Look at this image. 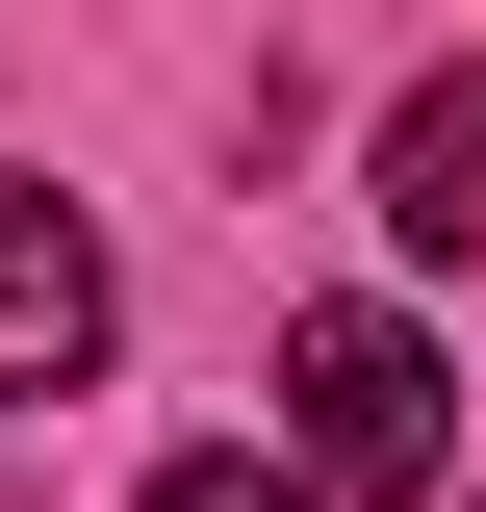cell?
Wrapping results in <instances>:
<instances>
[{
    "instance_id": "cell-1",
    "label": "cell",
    "mask_w": 486,
    "mask_h": 512,
    "mask_svg": "<svg viewBox=\"0 0 486 512\" xmlns=\"http://www.w3.org/2000/svg\"><path fill=\"white\" fill-rule=\"evenodd\" d=\"M282 384H307V487H359V512H461L435 359H410L384 308H307V333H282Z\"/></svg>"
},
{
    "instance_id": "cell-2",
    "label": "cell",
    "mask_w": 486,
    "mask_h": 512,
    "mask_svg": "<svg viewBox=\"0 0 486 512\" xmlns=\"http://www.w3.org/2000/svg\"><path fill=\"white\" fill-rule=\"evenodd\" d=\"M52 384H103V231L0 180V410H52Z\"/></svg>"
},
{
    "instance_id": "cell-3",
    "label": "cell",
    "mask_w": 486,
    "mask_h": 512,
    "mask_svg": "<svg viewBox=\"0 0 486 512\" xmlns=\"http://www.w3.org/2000/svg\"><path fill=\"white\" fill-rule=\"evenodd\" d=\"M384 231H410V256H486V77H435V103L384 128Z\"/></svg>"
},
{
    "instance_id": "cell-4",
    "label": "cell",
    "mask_w": 486,
    "mask_h": 512,
    "mask_svg": "<svg viewBox=\"0 0 486 512\" xmlns=\"http://www.w3.org/2000/svg\"><path fill=\"white\" fill-rule=\"evenodd\" d=\"M154 512H307L282 461H154Z\"/></svg>"
}]
</instances>
